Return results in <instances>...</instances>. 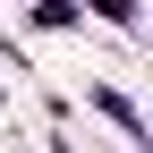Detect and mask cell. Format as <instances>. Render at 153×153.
I'll use <instances>...</instances> for the list:
<instances>
[{"label": "cell", "instance_id": "obj_1", "mask_svg": "<svg viewBox=\"0 0 153 153\" xmlns=\"http://www.w3.org/2000/svg\"><path fill=\"white\" fill-rule=\"evenodd\" d=\"M102 17H119V26H128V17H136V0H102Z\"/></svg>", "mask_w": 153, "mask_h": 153}]
</instances>
